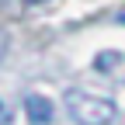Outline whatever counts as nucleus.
<instances>
[{
  "mask_svg": "<svg viewBox=\"0 0 125 125\" xmlns=\"http://www.w3.org/2000/svg\"><path fill=\"white\" fill-rule=\"evenodd\" d=\"M66 111L76 125H111L118 118V108L108 97H94L87 90H66Z\"/></svg>",
  "mask_w": 125,
  "mask_h": 125,
  "instance_id": "f257e3e1",
  "label": "nucleus"
},
{
  "mask_svg": "<svg viewBox=\"0 0 125 125\" xmlns=\"http://www.w3.org/2000/svg\"><path fill=\"white\" fill-rule=\"evenodd\" d=\"M24 111H28L31 125H49L52 122V101L42 97V94H28L24 97Z\"/></svg>",
  "mask_w": 125,
  "mask_h": 125,
  "instance_id": "f03ea898",
  "label": "nucleus"
},
{
  "mask_svg": "<svg viewBox=\"0 0 125 125\" xmlns=\"http://www.w3.org/2000/svg\"><path fill=\"white\" fill-rule=\"evenodd\" d=\"M10 115H14V108L7 97H0V125H10Z\"/></svg>",
  "mask_w": 125,
  "mask_h": 125,
  "instance_id": "7ed1b4c3",
  "label": "nucleus"
},
{
  "mask_svg": "<svg viewBox=\"0 0 125 125\" xmlns=\"http://www.w3.org/2000/svg\"><path fill=\"white\" fill-rule=\"evenodd\" d=\"M115 21H118V24H125V7H122V10L115 14Z\"/></svg>",
  "mask_w": 125,
  "mask_h": 125,
  "instance_id": "20e7f679",
  "label": "nucleus"
},
{
  "mask_svg": "<svg viewBox=\"0 0 125 125\" xmlns=\"http://www.w3.org/2000/svg\"><path fill=\"white\" fill-rule=\"evenodd\" d=\"M10 4H18V0H0V10H7Z\"/></svg>",
  "mask_w": 125,
  "mask_h": 125,
  "instance_id": "39448f33",
  "label": "nucleus"
},
{
  "mask_svg": "<svg viewBox=\"0 0 125 125\" xmlns=\"http://www.w3.org/2000/svg\"><path fill=\"white\" fill-rule=\"evenodd\" d=\"M4 49H7V38H4V35H0V56H4Z\"/></svg>",
  "mask_w": 125,
  "mask_h": 125,
  "instance_id": "423d86ee",
  "label": "nucleus"
}]
</instances>
